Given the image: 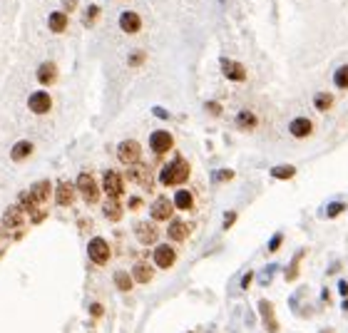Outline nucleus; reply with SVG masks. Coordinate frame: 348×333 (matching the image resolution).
<instances>
[{
    "instance_id": "41",
    "label": "nucleus",
    "mask_w": 348,
    "mask_h": 333,
    "mask_svg": "<svg viewBox=\"0 0 348 333\" xmlns=\"http://www.w3.org/2000/svg\"><path fill=\"white\" fill-rule=\"evenodd\" d=\"M338 291H341V293H343V296L348 298V281H346V278H343V281L338 283Z\"/></svg>"
},
{
    "instance_id": "34",
    "label": "nucleus",
    "mask_w": 348,
    "mask_h": 333,
    "mask_svg": "<svg viewBox=\"0 0 348 333\" xmlns=\"http://www.w3.org/2000/svg\"><path fill=\"white\" fill-rule=\"evenodd\" d=\"M97 15H100V8H97V5H92V8L85 13V25H95Z\"/></svg>"
},
{
    "instance_id": "25",
    "label": "nucleus",
    "mask_w": 348,
    "mask_h": 333,
    "mask_svg": "<svg viewBox=\"0 0 348 333\" xmlns=\"http://www.w3.org/2000/svg\"><path fill=\"white\" fill-rule=\"evenodd\" d=\"M236 127H239V130H244V132L256 130V115H254V112H249V110H241V112L236 115Z\"/></svg>"
},
{
    "instance_id": "19",
    "label": "nucleus",
    "mask_w": 348,
    "mask_h": 333,
    "mask_svg": "<svg viewBox=\"0 0 348 333\" xmlns=\"http://www.w3.org/2000/svg\"><path fill=\"white\" fill-rule=\"evenodd\" d=\"M132 281H137V283H149L152 278H154V268L149 266V261H137L135 266H132Z\"/></svg>"
},
{
    "instance_id": "44",
    "label": "nucleus",
    "mask_w": 348,
    "mask_h": 333,
    "mask_svg": "<svg viewBox=\"0 0 348 333\" xmlns=\"http://www.w3.org/2000/svg\"><path fill=\"white\" fill-rule=\"evenodd\" d=\"M154 115H157V117H162V120H169V115H167V112H164V110H159V107H157V110H154Z\"/></svg>"
},
{
    "instance_id": "39",
    "label": "nucleus",
    "mask_w": 348,
    "mask_h": 333,
    "mask_svg": "<svg viewBox=\"0 0 348 333\" xmlns=\"http://www.w3.org/2000/svg\"><path fill=\"white\" fill-rule=\"evenodd\" d=\"M90 313H92V316H95V318H100V316H102V313H105V308H102V306H100V303H92V306H90Z\"/></svg>"
},
{
    "instance_id": "28",
    "label": "nucleus",
    "mask_w": 348,
    "mask_h": 333,
    "mask_svg": "<svg viewBox=\"0 0 348 333\" xmlns=\"http://www.w3.org/2000/svg\"><path fill=\"white\" fill-rule=\"evenodd\" d=\"M313 105H316L318 112H328V110L333 107V95H328V92H318V95L313 97Z\"/></svg>"
},
{
    "instance_id": "29",
    "label": "nucleus",
    "mask_w": 348,
    "mask_h": 333,
    "mask_svg": "<svg viewBox=\"0 0 348 333\" xmlns=\"http://www.w3.org/2000/svg\"><path fill=\"white\" fill-rule=\"evenodd\" d=\"M293 174H296V167H291V164H281V167L271 169V177L274 179H291Z\"/></svg>"
},
{
    "instance_id": "6",
    "label": "nucleus",
    "mask_w": 348,
    "mask_h": 333,
    "mask_svg": "<svg viewBox=\"0 0 348 333\" xmlns=\"http://www.w3.org/2000/svg\"><path fill=\"white\" fill-rule=\"evenodd\" d=\"M152 259H154V266H157V268L169 271V268L177 264V249H174V246H169V244H157V246H154Z\"/></svg>"
},
{
    "instance_id": "26",
    "label": "nucleus",
    "mask_w": 348,
    "mask_h": 333,
    "mask_svg": "<svg viewBox=\"0 0 348 333\" xmlns=\"http://www.w3.org/2000/svg\"><path fill=\"white\" fill-rule=\"evenodd\" d=\"M112 278H115L117 291H122V293H130V291H132V286H135V281H132V276H130L127 271H117Z\"/></svg>"
},
{
    "instance_id": "10",
    "label": "nucleus",
    "mask_w": 348,
    "mask_h": 333,
    "mask_svg": "<svg viewBox=\"0 0 348 333\" xmlns=\"http://www.w3.org/2000/svg\"><path fill=\"white\" fill-rule=\"evenodd\" d=\"M28 107H30V112H35V115H48L50 112V107H53V97L48 95V92H33L30 95V100H28Z\"/></svg>"
},
{
    "instance_id": "46",
    "label": "nucleus",
    "mask_w": 348,
    "mask_h": 333,
    "mask_svg": "<svg viewBox=\"0 0 348 333\" xmlns=\"http://www.w3.org/2000/svg\"><path fill=\"white\" fill-rule=\"evenodd\" d=\"M343 311H348V298H346V301H343Z\"/></svg>"
},
{
    "instance_id": "33",
    "label": "nucleus",
    "mask_w": 348,
    "mask_h": 333,
    "mask_svg": "<svg viewBox=\"0 0 348 333\" xmlns=\"http://www.w3.org/2000/svg\"><path fill=\"white\" fill-rule=\"evenodd\" d=\"M144 60H147V55H144L142 50H135V53L130 55V60H127V63H130V65H132V67H139V65H142V63H144Z\"/></svg>"
},
{
    "instance_id": "18",
    "label": "nucleus",
    "mask_w": 348,
    "mask_h": 333,
    "mask_svg": "<svg viewBox=\"0 0 348 333\" xmlns=\"http://www.w3.org/2000/svg\"><path fill=\"white\" fill-rule=\"evenodd\" d=\"M50 192H53V187H50V182H48V179H43V182H38V184H33L28 194L33 197V201H35L38 206H43L45 201H50Z\"/></svg>"
},
{
    "instance_id": "30",
    "label": "nucleus",
    "mask_w": 348,
    "mask_h": 333,
    "mask_svg": "<svg viewBox=\"0 0 348 333\" xmlns=\"http://www.w3.org/2000/svg\"><path fill=\"white\" fill-rule=\"evenodd\" d=\"M333 85L338 90H348V65H341L333 75Z\"/></svg>"
},
{
    "instance_id": "31",
    "label": "nucleus",
    "mask_w": 348,
    "mask_h": 333,
    "mask_svg": "<svg viewBox=\"0 0 348 333\" xmlns=\"http://www.w3.org/2000/svg\"><path fill=\"white\" fill-rule=\"evenodd\" d=\"M301 259H303V249L293 256V264L286 268V281H296L298 278V264H301Z\"/></svg>"
},
{
    "instance_id": "17",
    "label": "nucleus",
    "mask_w": 348,
    "mask_h": 333,
    "mask_svg": "<svg viewBox=\"0 0 348 333\" xmlns=\"http://www.w3.org/2000/svg\"><path fill=\"white\" fill-rule=\"evenodd\" d=\"M120 28H122V33L135 35V33H139V28H142V18H139L137 13L127 10V13L120 15Z\"/></svg>"
},
{
    "instance_id": "45",
    "label": "nucleus",
    "mask_w": 348,
    "mask_h": 333,
    "mask_svg": "<svg viewBox=\"0 0 348 333\" xmlns=\"http://www.w3.org/2000/svg\"><path fill=\"white\" fill-rule=\"evenodd\" d=\"M321 298H323V301H331V293H328V288H323V293H321Z\"/></svg>"
},
{
    "instance_id": "27",
    "label": "nucleus",
    "mask_w": 348,
    "mask_h": 333,
    "mask_svg": "<svg viewBox=\"0 0 348 333\" xmlns=\"http://www.w3.org/2000/svg\"><path fill=\"white\" fill-rule=\"evenodd\" d=\"M48 25H50L53 33H65V28H68V15H65V13H50Z\"/></svg>"
},
{
    "instance_id": "42",
    "label": "nucleus",
    "mask_w": 348,
    "mask_h": 333,
    "mask_svg": "<svg viewBox=\"0 0 348 333\" xmlns=\"http://www.w3.org/2000/svg\"><path fill=\"white\" fill-rule=\"evenodd\" d=\"M63 5H65V10H75L77 8V0H63Z\"/></svg>"
},
{
    "instance_id": "5",
    "label": "nucleus",
    "mask_w": 348,
    "mask_h": 333,
    "mask_svg": "<svg viewBox=\"0 0 348 333\" xmlns=\"http://www.w3.org/2000/svg\"><path fill=\"white\" fill-rule=\"evenodd\" d=\"M102 189H105L107 199H120L125 194V179H122V174L107 169L105 177H102Z\"/></svg>"
},
{
    "instance_id": "40",
    "label": "nucleus",
    "mask_w": 348,
    "mask_h": 333,
    "mask_svg": "<svg viewBox=\"0 0 348 333\" xmlns=\"http://www.w3.org/2000/svg\"><path fill=\"white\" fill-rule=\"evenodd\" d=\"M207 112H211V115H216V117H219V115H221V107H219L216 102H207Z\"/></svg>"
},
{
    "instance_id": "9",
    "label": "nucleus",
    "mask_w": 348,
    "mask_h": 333,
    "mask_svg": "<svg viewBox=\"0 0 348 333\" xmlns=\"http://www.w3.org/2000/svg\"><path fill=\"white\" fill-rule=\"evenodd\" d=\"M127 179L132 182V184H139V187H149L152 184V172H149V167L147 164H130L127 167Z\"/></svg>"
},
{
    "instance_id": "8",
    "label": "nucleus",
    "mask_w": 348,
    "mask_h": 333,
    "mask_svg": "<svg viewBox=\"0 0 348 333\" xmlns=\"http://www.w3.org/2000/svg\"><path fill=\"white\" fill-rule=\"evenodd\" d=\"M149 147H152L154 154H167L174 147V137L169 132H164V130H157V132H152V137H149Z\"/></svg>"
},
{
    "instance_id": "38",
    "label": "nucleus",
    "mask_w": 348,
    "mask_h": 333,
    "mask_svg": "<svg viewBox=\"0 0 348 333\" xmlns=\"http://www.w3.org/2000/svg\"><path fill=\"white\" fill-rule=\"evenodd\" d=\"M251 281H254V273H251V271H249V273H244V278H241V288L246 291V288L251 286Z\"/></svg>"
},
{
    "instance_id": "11",
    "label": "nucleus",
    "mask_w": 348,
    "mask_h": 333,
    "mask_svg": "<svg viewBox=\"0 0 348 333\" xmlns=\"http://www.w3.org/2000/svg\"><path fill=\"white\" fill-rule=\"evenodd\" d=\"M259 311H261V323L269 333H278V321H276V313H274V303L261 298L259 301Z\"/></svg>"
},
{
    "instance_id": "4",
    "label": "nucleus",
    "mask_w": 348,
    "mask_h": 333,
    "mask_svg": "<svg viewBox=\"0 0 348 333\" xmlns=\"http://www.w3.org/2000/svg\"><path fill=\"white\" fill-rule=\"evenodd\" d=\"M75 187H77V192L82 194V199L87 201V204H97V199H100V187H97V182H95L92 174L82 172L77 177V184Z\"/></svg>"
},
{
    "instance_id": "14",
    "label": "nucleus",
    "mask_w": 348,
    "mask_h": 333,
    "mask_svg": "<svg viewBox=\"0 0 348 333\" xmlns=\"http://www.w3.org/2000/svg\"><path fill=\"white\" fill-rule=\"evenodd\" d=\"M149 214H152L154 221H167V219L174 214V204L167 199V197H157V201H154L152 209H149Z\"/></svg>"
},
{
    "instance_id": "21",
    "label": "nucleus",
    "mask_w": 348,
    "mask_h": 333,
    "mask_svg": "<svg viewBox=\"0 0 348 333\" xmlns=\"http://www.w3.org/2000/svg\"><path fill=\"white\" fill-rule=\"evenodd\" d=\"M58 80V65L55 63H43L38 67V82L40 85H55Z\"/></svg>"
},
{
    "instance_id": "37",
    "label": "nucleus",
    "mask_w": 348,
    "mask_h": 333,
    "mask_svg": "<svg viewBox=\"0 0 348 333\" xmlns=\"http://www.w3.org/2000/svg\"><path fill=\"white\" fill-rule=\"evenodd\" d=\"M236 221V211H226V219H224V229H229L231 224Z\"/></svg>"
},
{
    "instance_id": "47",
    "label": "nucleus",
    "mask_w": 348,
    "mask_h": 333,
    "mask_svg": "<svg viewBox=\"0 0 348 333\" xmlns=\"http://www.w3.org/2000/svg\"><path fill=\"white\" fill-rule=\"evenodd\" d=\"M321 333H333V331H328V328H323V331H321Z\"/></svg>"
},
{
    "instance_id": "15",
    "label": "nucleus",
    "mask_w": 348,
    "mask_h": 333,
    "mask_svg": "<svg viewBox=\"0 0 348 333\" xmlns=\"http://www.w3.org/2000/svg\"><path fill=\"white\" fill-rule=\"evenodd\" d=\"M221 72H224V77L226 80H234V82H244L246 80V67L241 65V63H236V60H221Z\"/></svg>"
},
{
    "instance_id": "20",
    "label": "nucleus",
    "mask_w": 348,
    "mask_h": 333,
    "mask_svg": "<svg viewBox=\"0 0 348 333\" xmlns=\"http://www.w3.org/2000/svg\"><path fill=\"white\" fill-rule=\"evenodd\" d=\"M55 201H58V206H70L75 201V184L60 182L58 184V192H55Z\"/></svg>"
},
{
    "instance_id": "1",
    "label": "nucleus",
    "mask_w": 348,
    "mask_h": 333,
    "mask_svg": "<svg viewBox=\"0 0 348 333\" xmlns=\"http://www.w3.org/2000/svg\"><path fill=\"white\" fill-rule=\"evenodd\" d=\"M189 174H192L189 162H187L184 157H174L169 164L162 167V172H159V184H164V187H177V184H184V182L189 179Z\"/></svg>"
},
{
    "instance_id": "24",
    "label": "nucleus",
    "mask_w": 348,
    "mask_h": 333,
    "mask_svg": "<svg viewBox=\"0 0 348 333\" xmlns=\"http://www.w3.org/2000/svg\"><path fill=\"white\" fill-rule=\"evenodd\" d=\"M102 214H105L110 221H120V219H122V204L117 199H107L102 204Z\"/></svg>"
},
{
    "instance_id": "16",
    "label": "nucleus",
    "mask_w": 348,
    "mask_h": 333,
    "mask_svg": "<svg viewBox=\"0 0 348 333\" xmlns=\"http://www.w3.org/2000/svg\"><path fill=\"white\" fill-rule=\"evenodd\" d=\"M288 132H291V137H296V139H306V137L313 134V122L308 117H296L288 125Z\"/></svg>"
},
{
    "instance_id": "22",
    "label": "nucleus",
    "mask_w": 348,
    "mask_h": 333,
    "mask_svg": "<svg viewBox=\"0 0 348 333\" xmlns=\"http://www.w3.org/2000/svg\"><path fill=\"white\" fill-rule=\"evenodd\" d=\"M174 209H179V211H192L194 209V194L189 192V189H179L177 194H174Z\"/></svg>"
},
{
    "instance_id": "36",
    "label": "nucleus",
    "mask_w": 348,
    "mask_h": 333,
    "mask_svg": "<svg viewBox=\"0 0 348 333\" xmlns=\"http://www.w3.org/2000/svg\"><path fill=\"white\" fill-rule=\"evenodd\" d=\"M214 177H216V182H229V179H234V172L231 169H219Z\"/></svg>"
},
{
    "instance_id": "12",
    "label": "nucleus",
    "mask_w": 348,
    "mask_h": 333,
    "mask_svg": "<svg viewBox=\"0 0 348 333\" xmlns=\"http://www.w3.org/2000/svg\"><path fill=\"white\" fill-rule=\"evenodd\" d=\"M135 236L139 239V244L149 246V244H157V239H159V229H157L154 224H149V221H139L137 226H135Z\"/></svg>"
},
{
    "instance_id": "43",
    "label": "nucleus",
    "mask_w": 348,
    "mask_h": 333,
    "mask_svg": "<svg viewBox=\"0 0 348 333\" xmlns=\"http://www.w3.org/2000/svg\"><path fill=\"white\" fill-rule=\"evenodd\" d=\"M139 206H142V199H137V197L130 199V209H139Z\"/></svg>"
},
{
    "instance_id": "32",
    "label": "nucleus",
    "mask_w": 348,
    "mask_h": 333,
    "mask_svg": "<svg viewBox=\"0 0 348 333\" xmlns=\"http://www.w3.org/2000/svg\"><path fill=\"white\" fill-rule=\"evenodd\" d=\"M343 209H346V204H341V201H333V204L326 209V214H328V219H336V216H338Z\"/></svg>"
},
{
    "instance_id": "3",
    "label": "nucleus",
    "mask_w": 348,
    "mask_h": 333,
    "mask_svg": "<svg viewBox=\"0 0 348 333\" xmlns=\"http://www.w3.org/2000/svg\"><path fill=\"white\" fill-rule=\"evenodd\" d=\"M3 226H5L8 234H20L23 226H25V211H23L18 204L8 206L5 214H3Z\"/></svg>"
},
{
    "instance_id": "23",
    "label": "nucleus",
    "mask_w": 348,
    "mask_h": 333,
    "mask_svg": "<svg viewBox=\"0 0 348 333\" xmlns=\"http://www.w3.org/2000/svg\"><path fill=\"white\" fill-rule=\"evenodd\" d=\"M33 142H28V139H23V142H18L13 149H10V157H13V162H23V159H28L30 154H33Z\"/></svg>"
},
{
    "instance_id": "2",
    "label": "nucleus",
    "mask_w": 348,
    "mask_h": 333,
    "mask_svg": "<svg viewBox=\"0 0 348 333\" xmlns=\"http://www.w3.org/2000/svg\"><path fill=\"white\" fill-rule=\"evenodd\" d=\"M87 256L95 266H107L110 259H112V251H110V244L102 239V236H95L90 244H87Z\"/></svg>"
},
{
    "instance_id": "13",
    "label": "nucleus",
    "mask_w": 348,
    "mask_h": 333,
    "mask_svg": "<svg viewBox=\"0 0 348 333\" xmlns=\"http://www.w3.org/2000/svg\"><path fill=\"white\" fill-rule=\"evenodd\" d=\"M189 234H192V226H189L187 221H182V219H172L169 226H167V236H169V241H187Z\"/></svg>"
},
{
    "instance_id": "35",
    "label": "nucleus",
    "mask_w": 348,
    "mask_h": 333,
    "mask_svg": "<svg viewBox=\"0 0 348 333\" xmlns=\"http://www.w3.org/2000/svg\"><path fill=\"white\" fill-rule=\"evenodd\" d=\"M281 241H283V234H274V239L269 241V254H276L278 246H281Z\"/></svg>"
},
{
    "instance_id": "7",
    "label": "nucleus",
    "mask_w": 348,
    "mask_h": 333,
    "mask_svg": "<svg viewBox=\"0 0 348 333\" xmlns=\"http://www.w3.org/2000/svg\"><path fill=\"white\" fill-rule=\"evenodd\" d=\"M139 157H142V147H139L137 139H125V142H120V147H117V159L122 162V164H137Z\"/></svg>"
}]
</instances>
